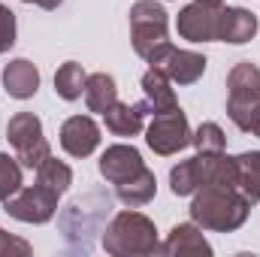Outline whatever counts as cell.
Returning <instances> with one entry per match:
<instances>
[{
    "instance_id": "cell-2",
    "label": "cell",
    "mask_w": 260,
    "mask_h": 257,
    "mask_svg": "<svg viewBox=\"0 0 260 257\" xmlns=\"http://www.w3.org/2000/svg\"><path fill=\"white\" fill-rule=\"evenodd\" d=\"M103 251L112 257H154L160 254L157 227L148 215L124 209L118 212L100 236Z\"/></svg>"
},
{
    "instance_id": "cell-18",
    "label": "cell",
    "mask_w": 260,
    "mask_h": 257,
    "mask_svg": "<svg viewBox=\"0 0 260 257\" xmlns=\"http://www.w3.org/2000/svg\"><path fill=\"white\" fill-rule=\"evenodd\" d=\"M236 191L251 206L260 203V151L236 154Z\"/></svg>"
},
{
    "instance_id": "cell-5",
    "label": "cell",
    "mask_w": 260,
    "mask_h": 257,
    "mask_svg": "<svg viewBox=\"0 0 260 257\" xmlns=\"http://www.w3.org/2000/svg\"><path fill=\"white\" fill-rule=\"evenodd\" d=\"M6 139L15 148V157L24 170H37L46 157H52V145L43 133V121L34 112H15L6 124Z\"/></svg>"
},
{
    "instance_id": "cell-27",
    "label": "cell",
    "mask_w": 260,
    "mask_h": 257,
    "mask_svg": "<svg viewBox=\"0 0 260 257\" xmlns=\"http://www.w3.org/2000/svg\"><path fill=\"white\" fill-rule=\"evenodd\" d=\"M21 3H37L40 9H49V12H52V9H58L64 0H21Z\"/></svg>"
},
{
    "instance_id": "cell-12",
    "label": "cell",
    "mask_w": 260,
    "mask_h": 257,
    "mask_svg": "<svg viewBox=\"0 0 260 257\" xmlns=\"http://www.w3.org/2000/svg\"><path fill=\"white\" fill-rule=\"evenodd\" d=\"M260 18L245 9V6H221V18H218V43H230V46H245L257 37Z\"/></svg>"
},
{
    "instance_id": "cell-14",
    "label": "cell",
    "mask_w": 260,
    "mask_h": 257,
    "mask_svg": "<svg viewBox=\"0 0 260 257\" xmlns=\"http://www.w3.org/2000/svg\"><path fill=\"white\" fill-rule=\"evenodd\" d=\"M139 88H142V103H145L148 115H160V112H170V109L179 106L176 91H173V82H170L157 67H148V70H145Z\"/></svg>"
},
{
    "instance_id": "cell-29",
    "label": "cell",
    "mask_w": 260,
    "mask_h": 257,
    "mask_svg": "<svg viewBox=\"0 0 260 257\" xmlns=\"http://www.w3.org/2000/svg\"><path fill=\"white\" fill-rule=\"evenodd\" d=\"M200 3H212V6H224V0H200Z\"/></svg>"
},
{
    "instance_id": "cell-9",
    "label": "cell",
    "mask_w": 260,
    "mask_h": 257,
    "mask_svg": "<svg viewBox=\"0 0 260 257\" xmlns=\"http://www.w3.org/2000/svg\"><path fill=\"white\" fill-rule=\"evenodd\" d=\"M100 139V124L91 115H70L61 124V148L70 157H91Z\"/></svg>"
},
{
    "instance_id": "cell-26",
    "label": "cell",
    "mask_w": 260,
    "mask_h": 257,
    "mask_svg": "<svg viewBox=\"0 0 260 257\" xmlns=\"http://www.w3.org/2000/svg\"><path fill=\"white\" fill-rule=\"evenodd\" d=\"M34 251V245L27 242V239H21V236H15V233H6L3 227H0V257H27Z\"/></svg>"
},
{
    "instance_id": "cell-19",
    "label": "cell",
    "mask_w": 260,
    "mask_h": 257,
    "mask_svg": "<svg viewBox=\"0 0 260 257\" xmlns=\"http://www.w3.org/2000/svg\"><path fill=\"white\" fill-rule=\"evenodd\" d=\"M118 100V85L109 73H91L88 82H85V103H88V112H106L112 103Z\"/></svg>"
},
{
    "instance_id": "cell-4",
    "label": "cell",
    "mask_w": 260,
    "mask_h": 257,
    "mask_svg": "<svg viewBox=\"0 0 260 257\" xmlns=\"http://www.w3.org/2000/svg\"><path fill=\"white\" fill-rule=\"evenodd\" d=\"M260 106V67L239 61L227 73V115L242 133H248L251 118Z\"/></svg>"
},
{
    "instance_id": "cell-24",
    "label": "cell",
    "mask_w": 260,
    "mask_h": 257,
    "mask_svg": "<svg viewBox=\"0 0 260 257\" xmlns=\"http://www.w3.org/2000/svg\"><path fill=\"white\" fill-rule=\"evenodd\" d=\"M21 170H24V167L18 164V157H9L6 151H0V203H3L6 197H12V194L24 185Z\"/></svg>"
},
{
    "instance_id": "cell-6",
    "label": "cell",
    "mask_w": 260,
    "mask_h": 257,
    "mask_svg": "<svg viewBox=\"0 0 260 257\" xmlns=\"http://www.w3.org/2000/svg\"><path fill=\"white\" fill-rule=\"evenodd\" d=\"M191 136H194V130L188 124V115H185L182 106H176L170 112H160V115H151V124L145 127L148 148L160 157H173L182 148H188Z\"/></svg>"
},
{
    "instance_id": "cell-7",
    "label": "cell",
    "mask_w": 260,
    "mask_h": 257,
    "mask_svg": "<svg viewBox=\"0 0 260 257\" xmlns=\"http://www.w3.org/2000/svg\"><path fill=\"white\" fill-rule=\"evenodd\" d=\"M58 200L61 194L49 191L43 185H30V188H18L12 197L3 200V212L21 224H49L58 215Z\"/></svg>"
},
{
    "instance_id": "cell-25",
    "label": "cell",
    "mask_w": 260,
    "mask_h": 257,
    "mask_svg": "<svg viewBox=\"0 0 260 257\" xmlns=\"http://www.w3.org/2000/svg\"><path fill=\"white\" fill-rule=\"evenodd\" d=\"M15 37H18V21H15V12L9 6L0 3V55H6L12 46H15Z\"/></svg>"
},
{
    "instance_id": "cell-17",
    "label": "cell",
    "mask_w": 260,
    "mask_h": 257,
    "mask_svg": "<svg viewBox=\"0 0 260 257\" xmlns=\"http://www.w3.org/2000/svg\"><path fill=\"white\" fill-rule=\"evenodd\" d=\"M154 194H157V179H154V173H151L148 167H142L133 179L115 185V197H118L127 209H139V206L151 203Z\"/></svg>"
},
{
    "instance_id": "cell-23",
    "label": "cell",
    "mask_w": 260,
    "mask_h": 257,
    "mask_svg": "<svg viewBox=\"0 0 260 257\" xmlns=\"http://www.w3.org/2000/svg\"><path fill=\"white\" fill-rule=\"evenodd\" d=\"M191 145L197 148V154H224L227 151V136H224L221 124L203 121L191 136Z\"/></svg>"
},
{
    "instance_id": "cell-21",
    "label": "cell",
    "mask_w": 260,
    "mask_h": 257,
    "mask_svg": "<svg viewBox=\"0 0 260 257\" xmlns=\"http://www.w3.org/2000/svg\"><path fill=\"white\" fill-rule=\"evenodd\" d=\"M85 82H88V73H85V67L76 64V61H67V64L58 67V73H55V94L61 97V100H79L82 94H85Z\"/></svg>"
},
{
    "instance_id": "cell-3",
    "label": "cell",
    "mask_w": 260,
    "mask_h": 257,
    "mask_svg": "<svg viewBox=\"0 0 260 257\" xmlns=\"http://www.w3.org/2000/svg\"><path fill=\"white\" fill-rule=\"evenodd\" d=\"M130 43L133 52L148 67H154L167 55L173 40H170V15L160 0H136L130 6Z\"/></svg>"
},
{
    "instance_id": "cell-8",
    "label": "cell",
    "mask_w": 260,
    "mask_h": 257,
    "mask_svg": "<svg viewBox=\"0 0 260 257\" xmlns=\"http://www.w3.org/2000/svg\"><path fill=\"white\" fill-rule=\"evenodd\" d=\"M218 18H221V6L191 0L188 6L179 9L176 30L188 43H218Z\"/></svg>"
},
{
    "instance_id": "cell-13",
    "label": "cell",
    "mask_w": 260,
    "mask_h": 257,
    "mask_svg": "<svg viewBox=\"0 0 260 257\" xmlns=\"http://www.w3.org/2000/svg\"><path fill=\"white\" fill-rule=\"evenodd\" d=\"M160 254L164 257H212V245L203 233V227L191 224H176L167 239L160 242Z\"/></svg>"
},
{
    "instance_id": "cell-15",
    "label": "cell",
    "mask_w": 260,
    "mask_h": 257,
    "mask_svg": "<svg viewBox=\"0 0 260 257\" xmlns=\"http://www.w3.org/2000/svg\"><path fill=\"white\" fill-rule=\"evenodd\" d=\"M3 91L15 100H30L40 91V70L27 58H15L3 67Z\"/></svg>"
},
{
    "instance_id": "cell-11",
    "label": "cell",
    "mask_w": 260,
    "mask_h": 257,
    "mask_svg": "<svg viewBox=\"0 0 260 257\" xmlns=\"http://www.w3.org/2000/svg\"><path fill=\"white\" fill-rule=\"evenodd\" d=\"M142 167H145L142 154H139L133 145H124V142L109 145V148L100 154V160H97V170H100V176H103L109 185H121V182L133 179Z\"/></svg>"
},
{
    "instance_id": "cell-28",
    "label": "cell",
    "mask_w": 260,
    "mask_h": 257,
    "mask_svg": "<svg viewBox=\"0 0 260 257\" xmlns=\"http://www.w3.org/2000/svg\"><path fill=\"white\" fill-rule=\"evenodd\" d=\"M248 133L260 139V106H257V112H254V118H251V127H248Z\"/></svg>"
},
{
    "instance_id": "cell-16",
    "label": "cell",
    "mask_w": 260,
    "mask_h": 257,
    "mask_svg": "<svg viewBox=\"0 0 260 257\" xmlns=\"http://www.w3.org/2000/svg\"><path fill=\"white\" fill-rule=\"evenodd\" d=\"M145 115H148V109H145L142 100L139 103H121V100H115L103 112V124H106V130L112 136H139L145 130Z\"/></svg>"
},
{
    "instance_id": "cell-1",
    "label": "cell",
    "mask_w": 260,
    "mask_h": 257,
    "mask_svg": "<svg viewBox=\"0 0 260 257\" xmlns=\"http://www.w3.org/2000/svg\"><path fill=\"white\" fill-rule=\"evenodd\" d=\"M191 221L203 230L212 233H233L239 230L248 215H251V203L227 185H203L200 191H194L191 200Z\"/></svg>"
},
{
    "instance_id": "cell-20",
    "label": "cell",
    "mask_w": 260,
    "mask_h": 257,
    "mask_svg": "<svg viewBox=\"0 0 260 257\" xmlns=\"http://www.w3.org/2000/svg\"><path fill=\"white\" fill-rule=\"evenodd\" d=\"M203 188V167H200V154L179 160L170 170V191L176 197H194V191Z\"/></svg>"
},
{
    "instance_id": "cell-10",
    "label": "cell",
    "mask_w": 260,
    "mask_h": 257,
    "mask_svg": "<svg viewBox=\"0 0 260 257\" xmlns=\"http://www.w3.org/2000/svg\"><path fill=\"white\" fill-rule=\"evenodd\" d=\"M206 55H200V52H191V49H176V46H170L167 49V55L157 61V70L173 82V85H197L200 79H203V73H206Z\"/></svg>"
},
{
    "instance_id": "cell-22",
    "label": "cell",
    "mask_w": 260,
    "mask_h": 257,
    "mask_svg": "<svg viewBox=\"0 0 260 257\" xmlns=\"http://www.w3.org/2000/svg\"><path fill=\"white\" fill-rule=\"evenodd\" d=\"M34 173H37V185L61 194V197H64V194L70 191V185H73V170L67 167L64 160H58V157H46Z\"/></svg>"
}]
</instances>
